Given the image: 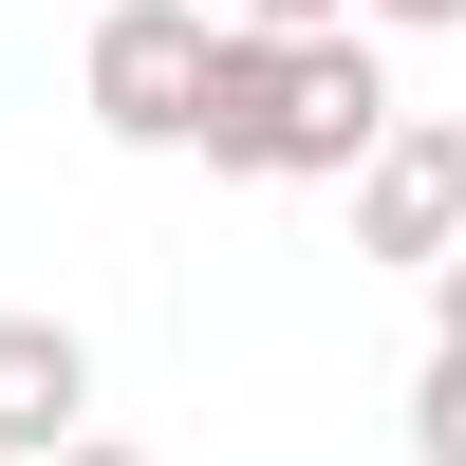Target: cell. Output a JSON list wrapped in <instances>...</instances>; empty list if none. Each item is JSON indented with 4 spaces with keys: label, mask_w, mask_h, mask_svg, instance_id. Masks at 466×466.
I'll return each mask as SVG.
<instances>
[{
    "label": "cell",
    "mask_w": 466,
    "mask_h": 466,
    "mask_svg": "<svg viewBox=\"0 0 466 466\" xmlns=\"http://www.w3.org/2000/svg\"><path fill=\"white\" fill-rule=\"evenodd\" d=\"M206 0H94V56H75V75H94V131L112 149H187V94H206Z\"/></svg>",
    "instance_id": "obj_1"
},
{
    "label": "cell",
    "mask_w": 466,
    "mask_h": 466,
    "mask_svg": "<svg viewBox=\"0 0 466 466\" xmlns=\"http://www.w3.org/2000/svg\"><path fill=\"white\" fill-rule=\"evenodd\" d=\"M373 131H392V56H373V37H299L280 56V131H261V187H355Z\"/></svg>",
    "instance_id": "obj_2"
},
{
    "label": "cell",
    "mask_w": 466,
    "mask_h": 466,
    "mask_svg": "<svg viewBox=\"0 0 466 466\" xmlns=\"http://www.w3.org/2000/svg\"><path fill=\"white\" fill-rule=\"evenodd\" d=\"M448 243H466V131L448 112H392L373 168H355V261H410V280H430Z\"/></svg>",
    "instance_id": "obj_3"
},
{
    "label": "cell",
    "mask_w": 466,
    "mask_h": 466,
    "mask_svg": "<svg viewBox=\"0 0 466 466\" xmlns=\"http://www.w3.org/2000/svg\"><path fill=\"white\" fill-rule=\"evenodd\" d=\"M75 430H94V336L19 299V318H0V466H56Z\"/></svg>",
    "instance_id": "obj_4"
},
{
    "label": "cell",
    "mask_w": 466,
    "mask_h": 466,
    "mask_svg": "<svg viewBox=\"0 0 466 466\" xmlns=\"http://www.w3.org/2000/svg\"><path fill=\"white\" fill-rule=\"evenodd\" d=\"M261 131H280V37H206V94H187V149L224 187H261Z\"/></svg>",
    "instance_id": "obj_5"
},
{
    "label": "cell",
    "mask_w": 466,
    "mask_h": 466,
    "mask_svg": "<svg viewBox=\"0 0 466 466\" xmlns=\"http://www.w3.org/2000/svg\"><path fill=\"white\" fill-rule=\"evenodd\" d=\"M410 466H466V355L410 373Z\"/></svg>",
    "instance_id": "obj_6"
},
{
    "label": "cell",
    "mask_w": 466,
    "mask_h": 466,
    "mask_svg": "<svg viewBox=\"0 0 466 466\" xmlns=\"http://www.w3.org/2000/svg\"><path fill=\"white\" fill-rule=\"evenodd\" d=\"M224 37H280L299 56V37H355V0H224Z\"/></svg>",
    "instance_id": "obj_7"
},
{
    "label": "cell",
    "mask_w": 466,
    "mask_h": 466,
    "mask_svg": "<svg viewBox=\"0 0 466 466\" xmlns=\"http://www.w3.org/2000/svg\"><path fill=\"white\" fill-rule=\"evenodd\" d=\"M430 355H466V243L430 261Z\"/></svg>",
    "instance_id": "obj_8"
},
{
    "label": "cell",
    "mask_w": 466,
    "mask_h": 466,
    "mask_svg": "<svg viewBox=\"0 0 466 466\" xmlns=\"http://www.w3.org/2000/svg\"><path fill=\"white\" fill-rule=\"evenodd\" d=\"M373 19H392V37H448L466 0H355V37H373Z\"/></svg>",
    "instance_id": "obj_9"
},
{
    "label": "cell",
    "mask_w": 466,
    "mask_h": 466,
    "mask_svg": "<svg viewBox=\"0 0 466 466\" xmlns=\"http://www.w3.org/2000/svg\"><path fill=\"white\" fill-rule=\"evenodd\" d=\"M56 466H149V448H131V430H75V448H56Z\"/></svg>",
    "instance_id": "obj_10"
}]
</instances>
